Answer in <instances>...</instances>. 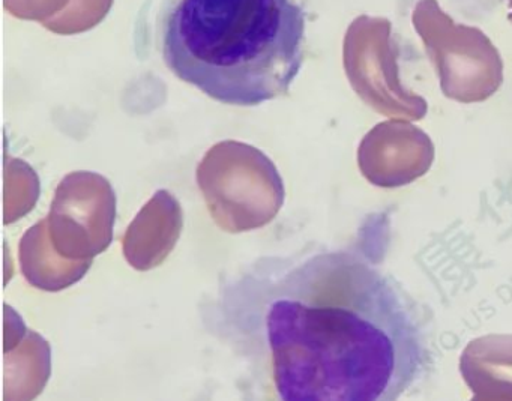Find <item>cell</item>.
<instances>
[{"instance_id":"1","label":"cell","mask_w":512,"mask_h":401,"mask_svg":"<svg viewBox=\"0 0 512 401\" xmlns=\"http://www.w3.org/2000/svg\"><path fill=\"white\" fill-rule=\"evenodd\" d=\"M260 337L277 401H401L430 365L424 322L368 257H305L265 293Z\"/></svg>"},{"instance_id":"2","label":"cell","mask_w":512,"mask_h":401,"mask_svg":"<svg viewBox=\"0 0 512 401\" xmlns=\"http://www.w3.org/2000/svg\"><path fill=\"white\" fill-rule=\"evenodd\" d=\"M304 41V11L293 0H175L161 29L170 71L229 106L286 95Z\"/></svg>"}]
</instances>
